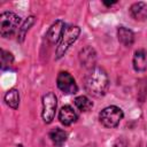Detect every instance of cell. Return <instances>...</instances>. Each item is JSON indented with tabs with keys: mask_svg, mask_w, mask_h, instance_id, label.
<instances>
[{
	"mask_svg": "<svg viewBox=\"0 0 147 147\" xmlns=\"http://www.w3.org/2000/svg\"><path fill=\"white\" fill-rule=\"evenodd\" d=\"M84 86L88 94L96 98L103 96L109 88V78L107 72L100 67L92 68L85 77Z\"/></svg>",
	"mask_w": 147,
	"mask_h": 147,
	"instance_id": "1",
	"label": "cell"
},
{
	"mask_svg": "<svg viewBox=\"0 0 147 147\" xmlns=\"http://www.w3.org/2000/svg\"><path fill=\"white\" fill-rule=\"evenodd\" d=\"M80 34V29L79 26L77 25H69L65 28L63 34H62V38L59 42V46L56 48V52H55V59L59 60L61 59L65 53L69 49V47L78 39Z\"/></svg>",
	"mask_w": 147,
	"mask_h": 147,
	"instance_id": "2",
	"label": "cell"
},
{
	"mask_svg": "<svg viewBox=\"0 0 147 147\" xmlns=\"http://www.w3.org/2000/svg\"><path fill=\"white\" fill-rule=\"evenodd\" d=\"M123 110L117 106H109L102 109L99 114V121L100 123L109 129L116 127L119 122L123 119Z\"/></svg>",
	"mask_w": 147,
	"mask_h": 147,
	"instance_id": "3",
	"label": "cell"
},
{
	"mask_svg": "<svg viewBox=\"0 0 147 147\" xmlns=\"http://www.w3.org/2000/svg\"><path fill=\"white\" fill-rule=\"evenodd\" d=\"M21 23V17L11 11H5L0 15V34L3 38L11 37Z\"/></svg>",
	"mask_w": 147,
	"mask_h": 147,
	"instance_id": "4",
	"label": "cell"
},
{
	"mask_svg": "<svg viewBox=\"0 0 147 147\" xmlns=\"http://www.w3.org/2000/svg\"><path fill=\"white\" fill-rule=\"evenodd\" d=\"M57 106V99L53 92H48L42 96V119L46 124H49L54 117Z\"/></svg>",
	"mask_w": 147,
	"mask_h": 147,
	"instance_id": "5",
	"label": "cell"
},
{
	"mask_svg": "<svg viewBox=\"0 0 147 147\" xmlns=\"http://www.w3.org/2000/svg\"><path fill=\"white\" fill-rule=\"evenodd\" d=\"M56 84H57V87L65 94H75V93H77L78 87H77L76 80L74 79V77L68 71H61L57 75Z\"/></svg>",
	"mask_w": 147,
	"mask_h": 147,
	"instance_id": "6",
	"label": "cell"
},
{
	"mask_svg": "<svg viewBox=\"0 0 147 147\" xmlns=\"http://www.w3.org/2000/svg\"><path fill=\"white\" fill-rule=\"evenodd\" d=\"M64 30H65V28H64V22L61 21V20L55 21V22L49 26V29H48V31H47V34H46L47 40H48L51 44H53V45L56 44V42H59V41L61 40V38H62V34H63Z\"/></svg>",
	"mask_w": 147,
	"mask_h": 147,
	"instance_id": "7",
	"label": "cell"
},
{
	"mask_svg": "<svg viewBox=\"0 0 147 147\" xmlns=\"http://www.w3.org/2000/svg\"><path fill=\"white\" fill-rule=\"evenodd\" d=\"M79 61H80L82 65H84L85 68L91 70L92 68H94L95 62H96V53H95V51L90 46L84 47L79 52Z\"/></svg>",
	"mask_w": 147,
	"mask_h": 147,
	"instance_id": "8",
	"label": "cell"
},
{
	"mask_svg": "<svg viewBox=\"0 0 147 147\" xmlns=\"http://www.w3.org/2000/svg\"><path fill=\"white\" fill-rule=\"evenodd\" d=\"M59 119H60V122L63 125L68 126V125L75 123L77 121V114H76V111L74 110L72 107L67 105V106H63L60 109V111H59Z\"/></svg>",
	"mask_w": 147,
	"mask_h": 147,
	"instance_id": "9",
	"label": "cell"
},
{
	"mask_svg": "<svg viewBox=\"0 0 147 147\" xmlns=\"http://www.w3.org/2000/svg\"><path fill=\"white\" fill-rule=\"evenodd\" d=\"M133 68L136 71H145L147 69V49L140 48L134 52Z\"/></svg>",
	"mask_w": 147,
	"mask_h": 147,
	"instance_id": "10",
	"label": "cell"
},
{
	"mask_svg": "<svg viewBox=\"0 0 147 147\" xmlns=\"http://www.w3.org/2000/svg\"><path fill=\"white\" fill-rule=\"evenodd\" d=\"M130 15L136 21L147 20V5L145 2H136L130 7Z\"/></svg>",
	"mask_w": 147,
	"mask_h": 147,
	"instance_id": "11",
	"label": "cell"
},
{
	"mask_svg": "<svg viewBox=\"0 0 147 147\" xmlns=\"http://www.w3.org/2000/svg\"><path fill=\"white\" fill-rule=\"evenodd\" d=\"M117 37H118L119 42L126 47L131 46L134 41V33L132 32V30H130L125 26H119L117 29Z\"/></svg>",
	"mask_w": 147,
	"mask_h": 147,
	"instance_id": "12",
	"label": "cell"
},
{
	"mask_svg": "<svg viewBox=\"0 0 147 147\" xmlns=\"http://www.w3.org/2000/svg\"><path fill=\"white\" fill-rule=\"evenodd\" d=\"M5 102L13 109H17L20 105V92L16 88H10L5 94Z\"/></svg>",
	"mask_w": 147,
	"mask_h": 147,
	"instance_id": "13",
	"label": "cell"
},
{
	"mask_svg": "<svg viewBox=\"0 0 147 147\" xmlns=\"http://www.w3.org/2000/svg\"><path fill=\"white\" fill-rule=\"evenodd\" d=\"M49 138H51V140L53 141V144H54L55 146L60 147V146H62V145L65 142V140H67V132H65L64 130L60 129V127H55V129L51 130V132H49Z\"/></svg>",
	"mask_w": 147,
	"mask_h": 147,
	"instance_id": "14",
	"label": "cell"
},
{
	"mask_svg": "<svg viewBox=\"0 0 147 147\" xmlns=\"http://www.w3.org/2000/svg\"><path fill=\"white\" fill-rule=\"evenodd\" d=\"M34 21H36L34 16H29V17H28L23 23H22V25L18 28L17 39H18V41H20V42H22V41L24 40L26 32H28V31H29V29L34 24Z\"/></svg>",
	"mask_w": 147,
	"mask_h": 147,
	"instance_id": "15",
	"label": "cell"
},
{
	"mask_svg": "<svg viewBox=\"0 0 147 147\" xmlns=\"http://www.w3.org/2000/svg\"><path fill=\"white\" fill-rule=\"evenodd\" d=\"M75 106L82 111H88L93 107V102L87 96L80 95V96H77L75 99Z\"/></svg>",
	"mask_w": 147,
	"mask_h": 147,
	"instance_id": "16",
	"label": "cell"
},
{
	"mask_svg": "<svg viewBox=\"0 0 147 147\" xmlns=\"http://www.w3.org/2000/svg\"><path fill=\"white\" fill-rule=\"evenodd\" d=\"M14 62V56L10 52H7L5 49L1 51V68L5 70L9 68Z\"/></svg>",
	"mask_w": 147,
	"mask_h": 147,
	"instance_id": "17",
	"label": "cell"
}]
</instances>
